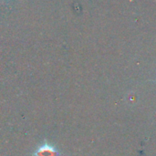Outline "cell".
Listing matches in <instances>:
<instances>
[{
    "instance_id": "1",
    "label": "cell",
    "mask_w": 156,
    "mask_h": 156,
    "mask_svg": "<svg viewBox=\"0 0 156 156\" xmlns=\"http://www.w3.org/2000/svg\"><path fill=\"white\" fill-rule=\"evenodd\" d=\"M35 156H58V152L53 146L45 144L35 152Z\"/></svg>"
}]
</instances>
